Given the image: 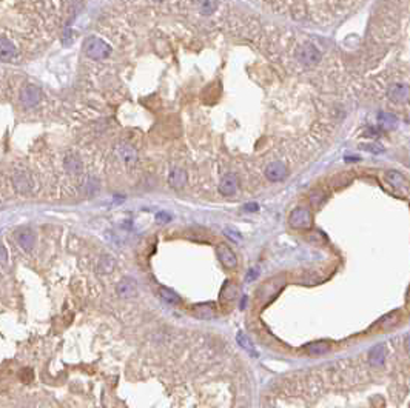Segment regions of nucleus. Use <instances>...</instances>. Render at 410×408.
Instances as JSON below:
<instances>
[{
  "mask_svg": "<svg viewBox=\"0 0 410 408\" xmlns=\"http://www.w3.org/2000/svg\"><path fill=\"white\" fill-rule=\"evenodd\" d=\"M83 51L88 57H91L94 60H102L110 56L111 48L108 43H105L99 37H88L83 42Z\"/></svg>",
  "mask_w": 410,
  "mask_h": 408,
  "instance_id": "obj_1",
  "label": "nucleus"
},
{
  "mask_svg": "<svg viewBox=\"0 0 410 408\" xmlns=\"http://www.w3.org/2000/svg\"><path fill=\"white\" fill-rule=\"evenodd\" d=\"M321 57H323V56H321L319 49H318L315 45H312V43L302 45V46L298 48V51H296V59H298L301 63L307 65V66H312V65L319 63Z\"/></svg>",
  "mask_w": 410,
  "mask_h": 408,
  "instance_id": "obj_2",
  "label": "nucleus"
},
{
  "mask_svg": "<svg viewBox=\"0 0 410 408\" xmlns=\"http://www.w3.org/2000/svg\"><path fill=\"white\" fill-rule=\"evenodd\" d=\"M289 223L290 226L296 228V229H307L312 226V214L307 208L298 206L290 212L289 217Z\"/></svg>",
  "mask_w": 410,
  "mask_h": 408,
  "instance_id": "obj_3",
  "label": "nucleus"
},
{
  "mask_svg": "<svg viewBox=\"0 0 410 408\" xmlns=\"http://www.w3.org/2000/svg\"><path fill=\"white\" fill-rule=\"evenodd\" d=\"M40 97H42V91L40 88L35 85H26L20 91V102L26 108H32V106L37 105L40 102Z\"/></svg>",
  "mask_w": 410,
  "mask_h": 408,
  "instance_id": "obj_4",
  "label": "nucleus"
},
{
  "mask_svg": "<svg viewBox=\"0 0 410 408\" xmlns=\"http://www.w3.org/2000/svg\"><path fill=\"white\" fill-rule=\"evenodd\" d=\"M387 96L392 102H397V103H404L409 100L410 97V90H409V85L406 83H394L389 86V91H387Z\"/></svg>",
  "mask_w": 410,
  "mask_h": 408,
  "instance_id": "obj_5",
  "label": "nucleus"
},
{
  "mask_svg": "<svg viewBox=\"0 0 410 408\" xmlns=\"http://www.w3.org/2000/svg\"><path fill=\"white\" fill-rule=\"evenodd\" d=\"M287 167H285L282 162H272L270 165H267L265 168V176L267 179L272 182H281L287 177Z\"/></svg>",
  "mask_w": 410,
  "mask_h": 408,
  "instance_id": "obj_6",
  "label": "nucleus"
},
{
  "mask_svg": "<svg viewBox=\"0 0 410 408\" xmlns=\"http://www.w3.org/2000/svg\"><path fill=\"white\" fill-rule=\"evenodd\" d=\"M238 187H239V181L236 174H225L222 177V181L219 184V193L222 196H233V194L238 191Z\"/></svg>",
  "mask_w": 410,
  "mask_h": 408,
  "instance_id": "obj_7",
  "label": "nucleus"
},
{
  "mask_svg": "<svg viewBox=\"0 0 410 408\" xmlns=\"http://www.w3.org/2000/svg\"><path fill=\"white\" fill-rule=\"evenodd\" d=\"M218 257H219L221 263L224 265L225 268H235L238 265L236 254L231 251L227 245H219L218 246Z\"/></svg>",
  "mask_w": 410,
  "mask_h": 408,
  "instance_id": "obj_8",
  "label": "nucleus"
},
{
  "mask_svg": "<svg viewBox=\"0 0 410 408\" xmlns=\"http://www.w3.org/2000/svg\"><path fill=\"white\" fill-rule=\"evenodd\" d=\"M136 291H137V283L134 282V279L131 277H125L119 282L117 285V294L122 297V299H128V297H133L136 296Z\"/></svg>",
  "mask_w": 410,
  "mask_h": 408,
  "instance_id": "obj_9",
  "label": "nucleus"
},
{
  "mask_svg": "<svg viewBox=\"0 0 410 408\" xmlns=\"http://www.w3.org/2000/svg\"><path fill=\"white\" fill-rule=\"evenodd\" d=\"M15 239H17V243H19L25 251H31L34 243H35V236L29 228L19 229L17 234H15Z\"/></svg>",
  "mask_w": 410,
  "mask_h": 408,
  "instance_id": "obj_10",
  "label": "nucleus"
},
{
  "mask_svg": "<svg viewBox=\"0 0 410 408\" xmlns=\"http://www.w3.org/2000/svg\"><path fill=\"white\" fill-rule=\"evenodd\" d=\"M12 182H14L15 190H17V191H20V193H29V191L32 190V185H34V184H32V179H31V176H29L28 173H25V171L17 173V174L14 176Z\"/></svg>",
  "mask_w": 410,
  "mask_h": 408,
  "instance_id": "obj_11",
  "label": "nucleus"
},
{
  "mask_svg": "<svg viewBox=\"0 0 410 408\" xmlns=\"http://www.w3.org/2000/svg\"><path fill=\"white\" fill-rule=\"evenodd\" d=\"M168 184L174 190L184 188L185 184H187V173L181 168H173L170 171V176H168Z\"/></svg>",
  "mask_w": 410,
  "mask_h": 408,
  "instance_id": "obj_12",
  "label": "nucleus"
},
{
  "mask_svg": "<svg viewBox=\"0 0 410 408\" xmlns=\"http://www.w3.org/2000/svg\"><path fill=\"white\" fill-rule=\"evenodd\" d=\"M193 313L196 317L199 319H211L216 316V305L213 302H205V304H198L193 307Z\"/></svg>",
  "mask_w": 410,
  "mask_h": 408,
  "instance_id": "obj_13",
  "label": "nucleus"
},
{
  "mask_svg": "<svg viewBox=\"0 0 410 408\" xmlns=\"http://www.w3.org/2000/svg\"><path fill=\"white\" fill-rule=\"evenodd\" d=\"M117 154H119V157L122 159L123 162L131 164V165L137 161L136 150L131 145H128V144H119L117 145Z\"/></svg>",
  "mask_w": 410,
  "mask_h": 408,
  "instance_id": "obj_14",
  "label": "nucleus"
},
{
  "mask_svg": "<svg viewBox=\"0 0 410 408\" xmlns=\"http://www.w3.org/2000/svg\"><path fill=\"white\" fill-rule=\"evenodd\" d=\"M15 46L14 43L6 39V37H0V59L2 60H12L15 57Z\"/></svg>",
  "mask_w": 410,
  "mask_h": 408,
  "instance_id": "obj_15",
  "label": "nucleus"
},
{
  "mask_svg": "<svg viewBox=\"0 0 410 408\" xmlns=\"http://www.w3.org/2000/svg\"><path fill=\"white\" fill-rule=\"evenodd\" d=\"M116 268V259L105 254L97 262V273L99 274H111Z\"/></svg>",
  "mask_w": 410,
  "mask_h": 408,
  "instance_id": "obj_16",
  "label": "nucleus"
},
{
  "mask_svg": "<svg viewBox=\"0 0 410 408\" xmlns=\"http://www.w3.org/2000/svg\"><path fill=\"white\" fill-rule=\"evenodd\" d=\"M384 361H386V348L383 345L373 347L369 353V362L375 367H380L384 364Z\"/></svg>",
  "mask_w": 410,
  "mask_h": 408,
  "instance_id": "obj_17",
  "label": "nucleus"
},
{
  "mask_svg": "<svg viewBox=\"0 0 410 408\" xmlns=\"http://www.w3.org/2000/svg\"><path fill=\"white\" fill-rule=\"evenodd\" d=\"M65 168L71 174H79L82 171V162L80 159L74 154H68L65 157Z\"/></svg>",
  "mask_w": 410,
  "mask_h": 408,
  "instance_id": "obj_18",
  "label": "nucleus"
},
{
  "mask_svg": "<svg viewBox=\"0 0 410 408\" xmlns=\"http://www.w3.org/2000/svg\"><path fill=\"white\" fill-rule=\"evenodd\" d=\"M378 120H380V125L386 130H394L398 123L397 116H394L392 113H380Z\"/></svg>",
  "mask_w": 410,
  "mask_h": 408,
  "instance_id": "obj_19",
  "label": "nucleus"
},
{
  "mask_svg": "<svg viewBox=\"0 0 410 408\" xmlns=\"http://www.w3.org/2000/svg\"><path fill=\"white\" fill-rule=\"evenodd\" d=\"M159 296H160V299L164 300V302H167L170 305L181 304V297L177 296L173 290H170V288H160L159 290Z\"/></svg>",
  "mask_w": 410,
  "mask_h": 408,
  "instance_id": "obj_20",
  "label": "nucleus"
},
{
  "mask_svg": "<svg viewBox=\"0 0 410 408\" xmlns=\"http://www.w3.org/2000/svg\"><path fill=\"white\" fill-rule=\"evenodd\" d=\"M329 342H326V341H316V342H312V344H309V345H306V350L310 353V354H324V353H327L329 351Z\"/></svg>",
  "mask_w": 410,
  "mask_h": 408,
  "instance_id": "obj_21",
  "label": "nucleus"
},
{
  "mask_svg": "<svg viewBox=\"0 0 410 408\" xmlns=\"http://www.w3.org/2000/svg\"><path fill=\"white\" fill-rule=\"evenodd\" d=\"M236 341H238V344L241 345V348H244L247 353H250L252 356H258V353H256V350H255V345L250 342V339H248L244 333H238Z\"/></svg>",
  "mask_w": 410,
  "mask_h": 408,
  "instance_id": "obj_22",
  "label": "nucleus"
},
{
  "mask_svg": "<svg viewBox=\"0 0 410 408\" xmlns=\"http://www.w3.org/2000/svg\"><path fill=\"white\" fill-rule=\"evenodd\" d=\"M387 181L390 185H394L395 188H403L406 187V179L404 176L398 171H389L387 173Z\"/></svg>",
  "mask_w": 410,
  "mask_h": 408,
  "instance_id": "obj_23",
  "label": "nucleus"
},
{
  "mask_svg": "<svg viewBox=\"0 0 410 408\" xmlns=\"http://www.w3.org/2000/svg\"><path fill=\"white\" fill-rule=\"evenodd\" d=\"M199 8L204 14H213L216 9V2L215 0H201L199 2Z\"/></svg>",
  "mask_w": 410,
  "mask_h": 408,
  "instance_id": "obj_24",
  "label": "nucleus"
},
{
  "mask_svg": "<svg viewBox=\"0 0 410 408\" xmlns=\"http://www.w3.org/2000/svg\"><path fill=\"white\" fill-rule=\"evenodd\" d=\"M32 378H34V375H32V370H31V368H23V370L20 371V381H22V382L29 384V382L32 381Z\"/></svg>",
  "mask_w": 410,
  "mask_h": 408,
  "instance_id": "obj_25",
  "label": "nucleus"
},
{
  "mask_svg": "<svg viewBox=\"0 0 410 408\" xmlns=\"http://www.w3.org/2000/svg\"><path fill=\"white\" fill-rule=\"evenodd\" d=\"M224 233H225V236H228V237H230L231 240H233V242H239V240L242 239L241 233H238L236 229H233V228H227Z\"/></svg>",
  "mask_w": 410,
  "mask_h": 408,
  "instance_id": "obj_26",
  "label": "nucleus"
},
{
  "mask_svg": "<svg viewBox=\"0 0 410 408\" xmlns=\"http://www.w3.org/2000/svg\"><path fill=\"white\" fill-rule=\"evenodd\" d=\"M363 150L372 151V153H383L384 150L381 148V145H363Z\"/></svg>",
  "mask_w": 410,
  "mask_h": 408,
  "instance_id": "obj_27",
  "label": "nucleus"
},
{
  "mask_svg": "<svg viewBox=\"0 0 410 408\" xmlns=\"http://www.w3.org/2000/svg\"><path fill=\"white\" fill-rule=\"evenodd\" d=\"M8 260V253L3 245H0V263H5Z\"/></svg>",
  "mask_w": 410,
  "mask_h": 408,
  "instance_id": "obj_28",
  "label": "nucleus"
},
{
  "mask_svg": "<svg viewBox=\"0 0 410 408\" xmlns=\"http://www.w3.org/2000/svg\"><path fill=\"white\" fill-rule=\"evenodd\" d=\"M156 219H157L159 222H168V220H170L171 217H170V216L167 214V212L160 211V212H157V214H156Z\"/></svg>",
  "mask_w": 410,
  "mask_h": 408,
  "instance_id": "obj_29",
  "label": "nucleus"
},
{
  "mask_svg": "<svg viewBox=\"0 0 410 408\" xmlns=\"http://www.w3.org/2000/svg\"><path fill=\"white\" fill-rule=\"evenodd\" d=\"M244 209H245V211H258L259 206H258V204H247V205L244 206Z\"/></svg>",
  "mask_w": 410,
  "mask_h": 408,
  "instance_id": "obj_30",
  "label": "nucleus"
},
{
  "mask_svg": "<svg viewBox=\"0 0 410 408\" xmlns=\"http://www.w3.org/2000/svg\"><path fill=\"white\" fill-rule=\"evenodd\" d=\"M256 277H258V270H252V271H250V276L247 277V280H248V282H252V280H255Z\"/></svg>",
  "mask_w": 410,
  "mask_h": 408,
  "instance_id": "obj_31",
  "label": "nucleus"
}]
</instances>
